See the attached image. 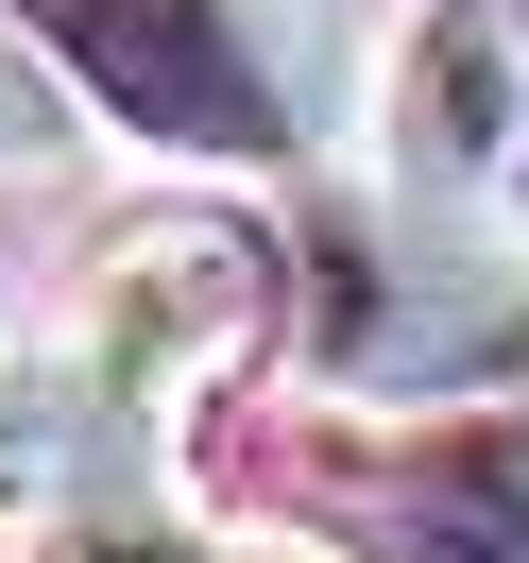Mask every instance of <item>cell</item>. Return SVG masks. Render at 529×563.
<instances>
[{"mask_svg": "<svg viewBox=\"0 0 529 563\" xmlns=\"http://www.w3.org/2000/svg\"><path fill=\"white\" fill-rule=\"evenodd\" d=\"M376 172L410 206H513L529 188V18L513 0H427L376 86Z\"/></svg>", "mask_w": 529, "mask_h": 563, "instance_id": "cell-4", "label": "cell"}, {"mask_svg": "<svg viewBox=\"0 0 529 563\" xmlns=\"http://www.w3.org/2000/svg\"><path fill=\"white\" fill-rule=\"evenodd\" d=\"M0 18H18V35L86 86V120L137 137V154H188V172H290V154L324 137L308 86L274 69V35H256L240 0H0Z\"/></svg>", "mask_w": 529, "mask_h": 563, "instance_id": "cell-2", "label": "cell"}, {"mask_svg": "<svg viewBox=\"0 0 529 563\" xmlns=\"http://www.w3.org/2000/svg\"><path fill=\"white\" fill-rule=\"evenodd\" d=\"M290 342L359 410H513L529 393V240L495 206H410L393 172L308 188Z\"/></svg>", "mask_w": 529, "mask_h": 563, "instance_id": "cell-1", "label": "cell"}, {"mask_svg": "<svg viewBox=\"0 0 529 563\" xmlns=\"http://www.w3.org/2000/svg\"><path fill=\"white\" fill-rule=\"evenodd\" d=\"M18 563H222V529L206 512H172V495H52V512H35V547H18Z\"/></svg>", "mask_w": 529, "mask_h": 563, "instance_id": "cell-7", "label": "cell"}, {"mask_svg": "<svg viewBox=\"0 0 529 563\" xmlns=\"http://www.w3.org/2000/svg\"><path fill=\"white\" fill-rule=\"evenodd\" d=\"M86 444H103V393H86V358L0 342V512H52V495L86 478Z\"/></svg>", "mask_w": 529, "mask_h": 563, "instance_id": "cell-6", "label": "cell"}, {"mask_svg": "<svg viewBox=\"0 0 529 563\" xmlns=\"http://www.w3.org/2000/svg\"><path fill=\"white\" fill-rule=\"evenodd\" d=\"M410 563H529V393L461 410L410 478Z\"/></svg>", "mask_w": 529, "mask_h": 563, "instance_id": "cell-5", "label": "cell"}, {"mask_svg": "<svg viewBox=\"0 0 529 563\" xmlns=\"http://www.w3.org/2000/svg\"><path fill=\"white\" fill-rule=\"evenodd\" d=\"M274 256L240 206H137L103 256H86V393L103 427H172L222 358L274 324Z\"/></svg>", "mask_w": 529, "mask_h": 563, "instance_id": "cell-3", "label": "cell"}, {"mask_svg": "<svg viewBox=\"0 0 529 563\" xmlns=\"http://www.w3.org/2000/svg\"><path fill=\"white\" fill-rule=\"evenodd\" d=\"M222 563H342V547H308V529H274V547H222Z\"/></svg>", "mask_w": 529, "mask_h": 563, "instance_id": "cell-8", "label": "cell"}]
</instances>
